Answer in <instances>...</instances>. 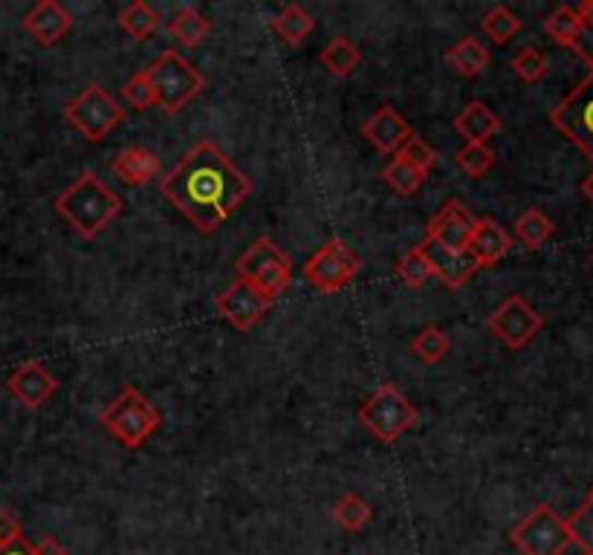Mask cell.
I'll use <instances>...</instances> for the list:
<instances>
[{"label":"cell","mask_w":593,"mask_h":555,"mask_svg":"<svg viewBox=\"0 0 593 555\" xmlns=\"http://www.w3.org/2000/svg\"><path fill=\"white\" fill-rule=\"evenodd\" d=\"M486 324L495 333V339L504 341L510 350H521L538 336V330L544 327V318L527 304V299L510 295V299H504L489 313V322Z\"/></svg>","instance_id":"cell-11"},{"label":"cell","mask_w":593,"mask_h":555,"mask_svg":"<svg viewBox=\"0 0 593 555\" xmlns=\"http://www.w3.org/2000/svg\"><path fill=\"white\" fill-rule=\"evenodd\" d=\"M550 122L593 162V73L550 110Z\"/></svg>","instance_id":"cell-10"},{"label":"cell","mask_w":593,"mask_h":555,"mask_svg":"<svg viewBox=\"0 0 593 555\" xmlns=\"http://www.w3.org/2000/svg\"><path fill=\"white\" fill-rule=\"evenodd\" d=\"M0 555H35V547L26 539H17L7 547H0Z\"/></svg>","instance_id":"cell-41"},{"label":"cell","mask_w":593,"mask_h":555,"mask_svg":"<svg viewBox=\"0 0 593 555\" xmlns=\"http://www.w3.org/2000/svg\"><path fill=\"white\" fill-rule=\"evenodd\" d=\"M455 131L467 140V145H486L489 136L501 131V119L495 117L484 101H469L455 117Z\"/></svg>","instance_id":"cell-20"},{"label":"cell","mask_w":593,"mask_h":555,"mask_svg":"<svg viewBox=\"0 0 593 555\" xmlns=\"http://www.w3.org/2000/svg\"><path fill=\"white\" fill-rule=\"evenodd\" d=\"M577 15H579V21H582V26H593V0L579 3Z\"/></svg>","instance_id":"cell-42"},{"label":"cell","mask_w":593,"mask_h":555,"mask_svg":"<svg viewBox=\"0 0 593 555\" xmlns=\"http://www.w3.org/2000/svg\"><path fill=\"white\" fill-rule=\"evenodd\" d=\"M591 500H593V490H591Z\"/></svg>","instance_id":"cell-44"},{"label":"cell","mask_w":593,"mask_h":555,"mask_svg":"<svg viewBox=\"0 0 593 555\" xmlns=\"http://www.w3.org/2000/svg\"><path fill=\"white\" fill-rule=\"evenodd\" d=\"M449 348H451L449 336H446L440 327H435V324L423 327V330L414 336V341H411V350H414L426 365H437V362L449 353Z\"/></svg>","instance_id":"cell-30"},{"label":"cell","mask_w":593,"mask_h":555,"mask_svg":"<svg viewBox=\"0 0 593 555\" xmlns=\"http://www.w3.org/2000/svg\"><path fill=\"white\" fill-rule=\"evenodd\" d=\"M122 99L134 110H148L150 105H157V96H154V87H150L145 70L136 73L134 79H128L125 87H122Z\"/></svg>","instance_id":"cell-37"},{"label":"cell","mask_w":593,"mask_h":555,"mask_svg":"<svg viewBox=\"0 0 593 555\" xmlns=\"http://www.w3.org/2000/svg\"><path fill=\"white\" fill-rule=\"evenodd\" d=\"M215 307L218 313L223 315L226 322L232 324L234 330H252L255 324L267 315V310L273 307V301L267 295H261L250 281H243V278H234L226 292H220L218 301H215Z\"/></svg>","instance_id":"cell-12"},{"label":"cell","mask_w":593,"mask_h":555,"mask_svg":"<svg viewBox=\"0 0 593 555\" xmlns=\"http://www.w3.org/2000/svg\"><path fill=\"white\" fill-rule=\"evenodd\" d=\"M582 194H585V197L593 203V171L591 177H585V183H582Z\"/></svg>","instance_id":"cell-43"},{"label":"cell","mask_w":593,"mask_h":555,"mask_svg":"<svg viewBox=\"0 0 593 555\" xmlns=\"http://www.w3.org/2000/svg\"><path fill=\"white\" fill-rule=\"evenodd\" d=\"M417 252L426 257L428 269H432V278H440V281L449 287V290H458L472 278V275L481 269L475 261V255L469 249H449L444 243L428 241L423 238V243L417 246Z\"/></svg>","instance_id":"cell-13"},{"label":"cell","mask_w":593,"mask_h":555,"mask_svg":"<svg viewBox=\"0 0 593 555\" xmlns=\"http://www.w3.org/2000/svg\"><path fill=\"white\" fill-rule=\"evenodd\" d=\"M544 33L550 35L556 44H561V47H573V41L582 33V21H579L577 9L565 7V3L553 9L550 17L544 21Z\"/></svg>","instance_id":"cell-28"},{"label":"cell","mask_w":593,"mask_h":555,"mask_svg":"<svg viewBox=\"0 0 593 555\" xmlns=\"http://www.w3.org/2000/svg\"><path fill=\"white\" fill-rule=\"evenodd\" d=\"M168 33L174 38L177 44H183V47H197L203 38H209L211 24L209 17L201 15L197 9H180L174 17H171V24H168Z\"/></svg>","instance_id":"cell-23"},{"label":"cell","mask_w":593,"mask_h":555,"mask_svg":"<svg viewBox=\"0 0 593 555\" xmlns=\"http://www.w3.org/2000/svg\"><path fill=\"white\" fill-rule=\"evenodd\" d=\"M56 212L73 226L78 238L96 241L122 215V197L99 174L84 171L56 197Z\"/></svg>","instance_id":"cell-2"},{"label":"cell","mask_w":593,"mask_h":555,"mask_svg":"<svg viewBox=\"0 0 593 555\" xmlns=\"http://www.w3.org/2000/svg\"><path fill=\"white\" fill-rule=\"evenodd\" d=\"M17 539H24L21 518L12 509H7V506H0V547H7V544H12Z\"/></svg>","instance_id":"cell-38"},{"label":"cell","mask_w":593,"mask_h":555,"mask_svg":"<svg viewBox=\"0 0 593 555\" xmlns=\"http://www.w3.org/2000/svg\"><path fill=\"white\" fill-rule=\"evenodd\" d=\"M510 67L516 70V75H519L521 82L535 84L542 82L544 73H547V56H544L538 47H524V50H519L512 56Z\"/></svg>","instance_id":"cell-34"},{"label":"cell","mask_w":593,"mask_h":555,"mask_svg":"<svg viewBox=\"0 0 593 555\" xmlns=\"http://www.w3.org/2000/svg\"><path fill=\"white\" fill-rule=\"evenodd\" d=\"M145 75L154 87L157 105L166 113H180L206 87V75L177 50L159 52V59L145 70Z\"/></svg>","instance_id":"cell-3"},{"label":"cell","mask_w":593,"mask_h":555,"mask_svg":"<svg viewBox=\"0 0 593 555\" xmlns=\"http://www.w3.org/2000/svg\"><path fill=\"white\" fill-rule=\"evenodd\" d=\"M510 541L521 555H565L573 544L568 521L553 506L538 504L524 521L510 532Z\"/></svg>","instance_id":"cell-8"},{"label":"cell","mask_w":593,"mask_h":555,"mask_svg":"<svg viewBox=\"0 0 593 555\" xmlns=\"http://www.w3.org/2000/svg\"><path fill=\"white\" fill-rule=\"evenodd\" d=\"M512 232H516V238L527 249H542L553 238L556 226H553V220L544 215L542 208H527L524 215L516 220V226H512Z\"/></svg>","instance_id":"cell-24"},{"label":"cell","mask_w":593,"mask_h":555,"mask_svg":"<svg viewBox=\"0 0 593 555\" xmlns=\"http://www.w3.org/2000/svg\"><path fill=\"white\" fill-rule=\"evenodd\" d=\"M383 180L391 185L400 197H411V194H417L420 185L426 183V174H420L417 168L409 166L406 159L394 154L391 162L383 168Z\"/></svg>","instance_id":"cell-29"},{"label":"cell","mask_w":593,"mask_h":555,"mask_svg":"<svg viewBox=\"0 0 593 555\" xmlns=\"http://www.w3.org/2000/svg\"><path fill=\"white\" fill-rule=\"evenodd\" d=\"M7 390L21 402L24 408H41L44 402H50L52 394L59 390V379L41 365L38 359H29L24 365H17L9 373Z\"/></svg>","instance_id":"cell-14"},{"label":"cell","mask_w":593,"mask_h":555,"mask_svg":"<svg viewBox=\"0 0 593 555\" xmlns=\"http://www.w3.org/2000/svg\"><path fill=\"white\" fill-rule=\"evenodd\" d=\"M101 425L125 448L143 446L145 439L159 429V411L148 402L140 388L128 385L105 411H101Z\"/></svg>","instance_id":"cell-6"},{"label":"cell","mask_w":593,"mask_h":555,"mask_svg":"<svg viewBox=\"0 0 593 555\" xmlns=\"http://www.w3.org/2000/svg\"><path fill=\"white\" fill-rule=\"evenodd\" d=\"M477 217L469 212L463 203L458 200H449L440 212H437L426 226L428 241L444 243L449 249H469L472 243V234H475Z\"/></svg>","instance_id":"cell-15"},{"label":"cell","mask_w":593,"mask_h":555,"mask_svg":"<svg viewBox=\"0 0 593 555\" xmlns=\"http://www.w3.org/2000/svg\"><path fill=\"white\" fill-rule=\"evenodd\" d=\"M70 26H73V17H70L68 9L61 7V3H56V0H41V3H35V7L24 15V29L33 35L41 47L59 44L61 38L70 33Z\"/></svg>","instance_id":"cell-16"},{"label":"cell","mask_w":593,"mask_h":555,"mask_svg":"<svg viewBox=\"0 0 593 555\" xmlns=\"http://www.w3.org/2000/svg\"><path fill=\"white\" fill-rule=\"evenodd\" d=\"M570 50L577 52L579 59L585 61L593 73V26H582V33H579V38L573 41V47H570Z\"/></svg>","instance_id":"cell-39"},{"label":"cell","mask_w":593,"mask_h":555,"mask_svg":"<svg viewBox=\"0 0 593 555\" xmlns=\"http://www.w3.org/2000/svg\"><path fill=\"white\" fill-rule=\"evenodd\" d=\"M512 246V234L504 229L495 217H481L469 243V252L475 255L477 266H495Z\"/></svg>","instance_id":"cell-18"},{"label":"cell","mask_w":593,"mask_h":555,"mask_svg":"<svg viewBox=\"0 0 593 555\" xmlns=\"http://www.w3.org/2000/svg\"><path fill=\"white\" fill-rule=\"evenodd\" d=\"M455 162H458L460 171H467L469 177H484L493 171L495 166V154L486 145H467V148L460 150L458 157H455Z\"/></svg>","instance_id":"cell-36"},{"label":"cell","mask_w":593,"mask_h":555,"mask_svg":"<svg viewBox=\"0 0 593 555\" xmlns=\"http://www.w3.org/2000/svg\"><path fill=\"white\" fill-rule=\"evenodd\" d=\"M238 278L250 281L261 295L276 301L293 283V261L273 238H258L241 257H238Z\"/></svg>","instance_id":"cell-4"},{"label":"cell","mask_w":593,"mask_h":555,"mask_svg":"<svg viewBox=\"0 0 593 555\" xmlns=\"http://www.w3.org/2000/svg\"><path fill=\"white\" fill-rule=\"evenodd\" d=\"M113 174L128 185H145L159 177V157L143 145H131L113 159Z\"/></svg>","instance_id":"cell-19"},{"label":"cell","mask_w":593,"mask_h":555,"mask_svg":"<svg viewBox=\"0 0 593 555\" xmlns=\"http://www.w3.org/2000/svg\"><path fill=\"white\" fill-rule=\"evenodd\" d=\"M394 273H397V278H400L406 287H411V290H420V287H426V283L432 281V269H428L426 257L420 255L417 249L406 252V255L397 261V266H394Z\"/></svg>","instance_id":"cell-32"},{"label":"cell","mask_w":593,"mask_h":555,"mask_svg":"<svg viewBox=\"0 0 593 555\" xmlns=\"http://www.w3.org/2000/svg\"><path fill=\"white\" fill-rule=\"evenodd\" d=\"M362 136H365L376 150H383V154H397L402 142L411 136V128L409 122L397 113V108L383 105L368 122L362 124Z\"/></svg>","instance_id":"cell-17"},{"label":"cell","mask_w":593,"mask_h":555,"mask_svg":"<svg viewBox=\"0 0 593 555\" xmlns=\"http://www.w3.org/2000/svg\"><path fill=\"white\" fill-rule=\"evenodd\" d=\"M420 420V411L402 397L394 382H385L360 406V423L379 443H397Z\"/></svg>","instance_id":"cell-5"},{"label":"cell","mask_w":593,"mask_h":555,"mask_svg":"<svg viewBox=\"0 0 593 555\" xmlns=\"http://www.w3.org/2000/svg\"><path fill=\"white\" fill-rule=\"evenodd\" d=\"M360 61H362L360 47H356L351 38H344V35L334 38V41L322 50V64H325L334 75H339V79L351 75L353 70L360 67Z\"/></svg>","instance_id":"cell-26"},{"label":"cell","mask_w":593,"mask_h":555,"mask_svg":"<svg viewBox=\"0 0 593 555\" xmlns=\"http://www.w3.org/2000/svg\"><path fill=\"white\" fill-rule=\"evenodd\" d=\"M35 555H68V547L61 544L59 539H52V535H44L38 544H33Z\"/></svg>","instance_id":"cell-40"},{"label":"cell","mask_w":593,"mask_h":555,"mask_svg":"<svg viewBox=\"0 0 593 555\" xmlns=\"http://www.w3.org/2000/svg\"><path fill=\"white\" fill-rule=\"evenodd\" d=\"M570 541L577 544L585 555H593V500L588 497L585 504L579 506L577 512L568 518Z\"/></svg>","instance_id":"cell-33"},{"label":"cell","mask_w":593,"mask_h":555,"mask_svg":"<svg viewBox=\"0 0 593 555\" xmlns=\"http://www.w3.org/2000/svg\"><path fill=\"white\" fill-rule=\"evenodd\" d=\"M446 61H449L451 70H458L463 79H477V75L489 67V50L481 44V38L467 35V38H460V41L451 44L449 52H446Z\"/></svg>","instance_id":"cell-21"},{"label":"cell","mask_w":593,"mask_h":555,"mask_svg":"<svg viewBox=\"0 0 593 555\" xmlns=\"http://www.w3.org/2000/svg\"><path fill=\"white\" fill-rule=\"evenodd\" d=\"M119 26H122L134 41H145L148 35L157 33L159 15L145 3V0H134V3H128V7L119 12Z\"/></svg>","instance_id":"cell-27"},{"label":"cell","mask_w":593,"mask_h":555,"mask_svg":"<svg viewBox=\"0 0 593 555\" xmlns=\"http://www.w3.org/2000/svg\"><path fill=\"white\" fill-rule=\"evenodd\" d=\"M64 117L87 140L101 142L113 128L125 122V110H122V105L99 82H93L73 101L64 105Z\"/></svg>","instance_id":"cell-7"},{"label":"cell","mask_w":593,"mask_h":555,"mask_svg":"<svg viewBox=\"0 0 593 555\" xmlns=\"http://www.w3.org/2000/svg\"><path fill=\"white\" fill-rule=\"evenodd\" d=\"M484 33L489 35V41L510 44L521 33L519 15L510 7H493L484 17Z\"/></svg>","instance_id":"cell-31"},{"label":"cell","mask_w":593,"mask_h":555,"mask_svg":"<svg viewBox=\"0 0 593 555\" xmlns=\"http://www.w3.org/2000/svg\"><path fill=\"white\" fill-rule=\"evenodd\" d=\"M591 261H593V255H591Z\"/></svg>","instance_id":"cell-45"},{"label":"cell","mask_w":593,"mask_h":555,"mask_svg":"<svg viewBox=\"0 0 593 555\" xmlns=\"http://www.w3.org/2000/svg\"><path fill=\"white\" fill-rule=\"evenodd\" d=\"M371 515H374V509H371L368 500H362V497L353 495V492L339 497L334 506L336 527L344 532H362L365 527H368Z\"/></svg>","instance_id":"cell-25"},{"label":"cell","mask_w":593,"mask_h":555,"mask_svg":"<svg viewBox=\"0 0 593 555\" xmlns=\"http://www.w3.org/2000/svg\"><path fill=\"white\" fill-rule=\"evenodd\" d=\"M360 257L342 238H330L325 246L310 255L304 264V278L318 292H339L360 275Z\"/></svg>","instance_id":"cell-9"},{"label":"cell","mask_w":593,"mask_h":555,"mask_svg":"<svg viewBox=\"0 0 593 555\" xmlns=\"http://www.w3.org/2000/svg\"><path fill=\"white\" fill-rule=\"evenodd\" d=\"M255 183L211 140L197 142L162 180L159 191L197 229L211 234L250 197Z\"/></svg>","instance_id":"cell-1"},{"label":"cell","mask_w":593,"mask_h":555,"mask_svg":"<svg viewBox=\"0 0 593 555\" xmlns=\"http://www.w3.org/2000/svg\"><path fill=\"white\" fill-rule=\"evenodd\" d=\"M397 157H402L409 166L417 168L420 174H428V171L437 166L435 148H432L426 140H420L417 133H411L409 140L402 142L400 150H397Z\"/></svg>","instance_id":"cell-35"},{"label":"cell","mask_w":593,"mask_h":555,"mask_svg":"<svg viewBox=\"0 0 593 555\" xmlns=\"http://www.w3.org/2000/svg\"><path fill=\"white\" fill-rule=\"evenodd\" d=\"M269 26H273V33H276L281 41L290 44V47H299V44L313 33L316 21H313L307 9L299 7V3H287V7L269 21Z\"/></svg>","instance_id":"cell-22"}]
</instances>
